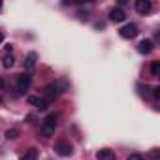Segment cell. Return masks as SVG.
I'll use <instances>...</instances> for the list:
<instances>
[{
    "mask_svg": "<svg viewBox=\"0 0 160 160\" xmlns=\"http://www.w3.org/2000/svg\"><path fill=\"white\" fill-rule=\"evenodd\" d=\"M55 128H57V115L51 113V115H47V117L43 119V122H42V134H43L45 138H49V136L55 134Z\"/></svg>",
    "mask_w": 160,
    "mask_h": 160,
    "instance_id": "obj_1",
    "label": "cell"
},
{
    "mask_svg": "<svg viewBox=\"0 0 160 160\" xmlns=\"http://www.w3.org/2000/svg\"><path fill=\"white\" fill-rule=\"evenodd\" d=\"M119 34H121V38H124V40H132V38H136V36L139 34V28H138V25L130 23V25H124V27L119 30Z\"/></svg>",
    "mask_w": 160,
    "mask_h": 160,
    "instance_id": "obj_2",
    "label": "cell"
},
{
    "mask_svg": "<svg viewBox=\"0 0 160 160\" xmlns=\"http://www.w3.org/2000/svg\"><path fill=\"white\" fill-rule=\"evenodd\" d=\"M30 83H32V75L30 73H21L19 79H17V91L19 92H25L30 89Z\"/></svg>",
    "mask_w": 160,
    "mask_h": 160,
    "instance_id": "obj_3",
    "label": "cell"
},
{
    "mask_svg": "<svg viewBox=\"0 0 160 160\" xmlns=\"http://www.w3.org/2000/svg\"><path fill=\"white\" fill-rule=\"evenodd\" d=\"M60 87L66 89V83H60V85H57V83H55V85H49V87L45 89V98H47V100H55V98L62 92Z\"/></svg>",
    "mask_w": 160,
    "mask_h": 160,
    "instance_id": "obj_4",
    "label": "cell"
},
{
    "mask_svg": "<svg viewBox=\"0 0 160 160\" xmlns=\"http://www.w3.org/2000/svg\"><path fill=\"white\" fill-rule=\"evenodd\" d=\"M151 8H152V4L149 2V0H136V10H138V13L145 15V13L151 12Z\"/></svg>",
    "mask_w": 160,
    "mask_h": 160,
    "instance_id": "obj_5",
    "label": "cell"
},
{
    "mask_svg": "<svg viewBox=\"0 0 160 160\" xmlns=\"http://www.w3.org/2000/svg\"><path fill=\"white\" fill-rule=\"evenodd\" d=\"M109 19L115 21V23H122V21L126 19V13H124L121 8H113V10L109 12Z\"/></svg>",
    "mask_w": 160,
    "mask_h": 160,
    "instance_id": "obj_6",
    "label": "cell"
},
{
    "mask_svg": "<svg viewBox=\"0 0 160 160\" xmlns=\"http://www.w3.org/2000/svg\"><path fill=\"white\" fill-rule=\"evenodd\" d=\"M152 49H154L152 40H143V42H139V45H138V51H139L141 55H149Z\"/></svg>",
    "mask_w": 160,
    "mask_h": 160,
    "instance_id": "obj_7",
    "label": "cell"
},
{
    "mask_svg": "<svg viewBox=\"0 0 160 160\" xmlns=\"http://www.w3.org/2000/svg\"><path fill=\"white\" fill-rule=\"evenodd\" d=\"M28 104L36 106V108H38V109H42V111H45V109H47V106H49V102H47V100L38 98V96H28Z\"/></svg>",
    "mask_w": 160,
    "mask_h": 160,
    "instance_id": "obj_8",
    "label": "cell"
},
{
    "mask_svg": "<svg viewBox=\"0 0 160 160\" xmlns=\"http://www.w3.org/2000/svg\"><path fill=\"white\" fill-rule=\"evenodd\" d=\"M72 151H73V147H72L68 141H60V143L57 145V152H58L60 156H70Z\"/></svg>",
    "mask_w": 160,
    "mask_h": 160,
    "instance_id": "obj_9",
    "label": "cell"
},
{
    "mask_svg": "<svg viewBox=\"0 0 160 160\" xmlns=\"http://www.w3.org/2000/svg\"><path fill=\"white\" fill-rule=\"evenodd\" d=\"M96 158L98 160H115V152L111 149H100L96 152Z\"/></svg>",
    "mask_w": 160,
    "mask_h": 160,
    "instance_id": "obj_10",
    "label": "cell"
},
{
    "mask_svg": "<svg viewBox=\"0 0 160 160\" xmlns=\"http://www.w3.org/2000/svg\"><path fill=\"white\" fill-rule=\"evenodd\" d=\"M36 58H38V55L32 51V53H28L27 55V58H25V68L27 70H32L34 66H36Z\"/></svg>",
    "mask_w": 160,
    "mask_h": 160,
    "instance_id": "obj_11",
    "label": "cell"
},
{
    "mask_svg": "<svg viewBox=\"0 0 160 160\" xmlns=\"http://www.w3.org/2000/svg\"><path fill=\"white\" fill-rule=\"evenodd\" d=\"M38 158V151L36 149H28L23 156H21V160H36Z\"/></svg>",
    "mask_w": 160,
    "mask_h": 160,
    "instance_id": "obj_12",
    "label": "cell"
},
{
    "mask_svg": "<svg viewBox=\"0 0 160 160\" xmlns=\"http://www.w3.org/2000/svg\"><path fill=\"white\" fill-rule=\"evenodd\" d=\"M2 66H4V68H12V66H13V57H12L10 53L2 58Z\"/></svg>",
    "mask_w": 160,
    "mask_h": 160,
    "instance_id": "obj_13",
    "label": "cell"
},
{
    "mask_svg": "<svg viewBox=\"0 0 160 160\" xmlns=\"http://www.w3.org/2000/svg\"><path fill=\"white\" fill-rule=\"evenodd\" d=\"M151 73H152V77H158V75H160V62H158V60L152 62V66H151Z\"/></svg>",
    "mask_w": 160,
    "mask_h": 160,
    "instance_id": "obj_14",
    "label": "cell"
},
{
    "mask_svg": "<svg viewBox=\"0 0 160 160\" xmlns=\"http://www.w3.org/2000/svg\"><path fill=\"white\" fill-rule=\"evenodd\" d=\"M17 136H19V130H17V128H10V130L6 132V138H8V139H15Z\"/></svg>",
    "mask_w": 160,
    "mask_h": 160,
    "instance_id": "obj_15",
    "label": "cell"
},
{
    "mask_svg": "<svg viewBox=\"0 0 160 160\" xmlns=\"http://www.w3.org/2000/svg\"><path fill=\"white\" fill-rule=\"evenodd\" d=\"M126 160H143V156H141V154H138V152H134V154H130Z\"/></svg>",
    "mask_w": 160,
    "mask_h": 160,
    "instance_id": "obj_16",
    "label": "cell"
},
{
    "mask_svg": "<svg viewBox=\"0 0 160 160\" xmlns=\"http://www.w3.org/2000/svg\"><path fill=\"white\" fill-rule=\"evenodd\" d=\"M152 98H156V100L160 98V87H154L152 89Z\"/></svg>",
    "mask_w": 160,
    "mask_h": 160,
    "instance_id": "obj_17",
    "label": "cell"
},
{
    "mask_svg": "<svg viewBox=\"0 0 160 160\" xmlns=\"http://www.w3.org/2000/svg\"><path fill=\"white\" fill-rule=\"evenodd\" d=\"M77 15H79V19H81V21H87V17H89V13H87V12H79Z\"/></svg>",
    "mask_w": 160,
    "mask_h": 160,
    "instance_id": "obj_18",
    "label": "cell"
},
{
    "mask_svg": "<svg viewBox=\"0 0 160 160\" xmlns=\"http://www.w3.org/2000/svg\"><path fill=\"white\" fill-rule=\"evenodd\" d=\"M151 158H152V160H158V149H152V152H151Z\"/></svg>",
    "mask_w": 160,
    "mask_h": 160,
    "instance_id": "obj_19",
    "label": "cell"
},
{
    "mask_svg": "<svg viewBox=\"0 0 160 160\" xmlns=\"http://www.w3.org/2000/svg\"><path fill=\"white\" fill-rule=\"evenodd\" d=\"M2 87H4V79H2V77H0V89H2Z\"/></svg>",
    "mask_w": 160,
    "mask_h": 160,
    "instance_id": "obj_20",
    "label": "cell"
},
{
    "mask_svg": "<svg viewBox=\"0 0 160 160\" xmlns=\"http://www.w3.org/2000/svg\"><path fill=\"white\" fill-rule=\"evenodd\" d=\"M2 40H4V34H2V32H0V43H2Z\"/></svg>",
    "mask_w": 160,
    "mask_h": 160,
    "instance_id": "obj_21",
    "label": "cell"
},
{
    "mask_svg": "<svg viewBox=\"0 0 160 160\" xmlns=\"http://www.w3.org/2000/svg\"><path fill=\"white\" fill-rule=\"evenodd\" d=\"M0 104H2V98H0Z\"/></svg>",
    "mask_w": 160,
    "mask_h": 160,
    "instance_id": "obj_22",
    "label": "cell"
},
{
    "mask_svg": "<svg viewBox=\"0 0 160 160\" xmlns=\"http://www.w3.org/2000/svg\"><path fill=\"white\" fill-rule=\"evenodd\" d=\"M0 8H2V4H0Z\"/></svg>",
    "mask_w": 160,
    "mask_h": 160,
    "instance_id": "obj_23",
    "label": "cell"
}]
</instances>
